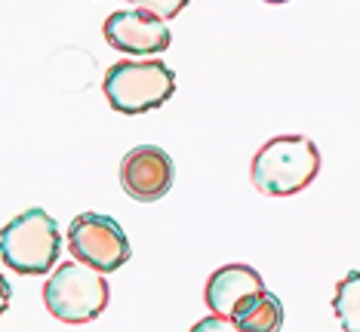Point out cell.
Returning <instances> with one entry per match:
<instances>
[{"label":"cell","instance_id":"6da1fadb","mask_svg":"<svg viewBox=\"0 0 360 332\" xmlns=\"http://www.w3.org/2000/svg\"><path fill=\"white\" fill-rule=\"evenodd\" d=\"M321 173V151L308 135H277L252 157L250 179L268 197H292Z\"/></svg>","mask_w":360,"mask_h":332},{"label":"cell","instance_id":"7a4b0ae2","mask_svg":"<svg viewBox=\"0 0 360 332\" xmlns=\"http://www.w3.org/2000/svg\"><path fill=\"white\" fill-rule=\"evenodd\" d=\"M62 253L59 225L44 209H25L0 228V258L19 277H44Z\"/></svg>","mask_w":360,"mask_h":332},{"label":"cell","instance_id":"3957f363","mask_svg":"<svg viewBox=\"0 0 360 332\" xmlns=\"http://www.w3.org/2000/svg\"><path fill=\"white\" fill-rule=\"evenodd\" d=\"M105 99L117 114H148L173 99L176 74L163 59H120L105 71Z\"/></svg>","mask_w":360,"mask_h":332},{"label":"cell","instance_id":"277c9868","mask_svg":"<svg viewBox=\"0 0 360 332\" xmlns=\"http://www.w3.org/2000/svg\"><path fill=\"white\" fill-rule=\"evenodd\" d=\"M111 289L108 280L99 271H93L84 262H65L44 286V305L56 320L68 326H84L96 320L108 307Z\"/></svg>","mask_w":360,"mask_h":332},{"label":"cell","instance_id":"5b68a950","mask_svg":"<svg viewBox=\"0 0 360 332\" xmlns=\"http://www.w3.org/2000/svg\"><path fill=\"white\" fill-rule=\"evenodd\" d=\"M68 253L99 274H114L133 255L124 228L111 215L84 213L68 225Z\"/></svg>","mask_w":360,"mask_h":332},{"label":"cell","instance_id":"8992f818","mask_svg":"<svg viewBox=\"0 0 360 332\" xmlns=\"http://www.w3.org/2000/svg\"><path fill=\"white\" fill-rule=\"evenodd\" d=\"M105 44L124 55H158L173 44L167 22L145 10H117L102 25Z\"/></svg>","mask_w":360,"mask_h":332},{"label":"cell","instance_id":"52a82bcc","mask_svg":"<svg viewBox=\"0 0 360 332\" xmlns=\"http://www.w3.org/2000/svg\"><path fill=\"white\" fill-rule=\"evenodd\" d=\"M173 179H176L173 157L163 148H158V145H139L120 164V185L139 204L160 200L163 194L173 188Z\"/></svg>","mask_w":360,"mask_h":332},{"label":"cell","instance_id":"ba28073f","mask_svg":"<svg viewBox=\"0 0 360 332\" xmlns=\"http://www.w3.org/2000/svg\"><path fill=\"white\" fill-rule=\"evenodd\" d=\"M262 289H265V283H262V274L256 268H250V265H225V268L212 271L203 298H207V307L216 317L234 320L250 305V298L262 293Z\"/></svg>","mask_w":360,"mask_h":332},{"label":"cell","instance_id":"9c48e42d","mask_svg":"<svg viewBox=\"0 0 360 332\" xmlns=\"http://www.w3.org/2000/svg\"><path fill=\"white\" fill-rule=\"evenodd\" d=\"M237 332H277L283 326V305L268 289H262L250 298V305L231 320Z\"/></svg>","mask_w":360,"mask_h":332},{"label":"cell","instance_id":"30bf717a","mask_svg":"<svg viewBox=\"0 0 360 332\" xmlns=\"http://www.w3.org/2000/svg\"><path fill=\"white\" fill-rule=\"evenodd\" d=\"M357 277L360 274L357 271H351L345 280L339 283V289H335V314H339V320H342V326H345L348 332H354L357 329Z\"/></svg>","mask_w":360,"mask_h":332},{"label":"cell","instance_id":"8fae6325","mask_svg":"<svg viewBox=\"0 0 360 332\" xmlns=\"http://www.w3.org/2000/svg\"><path fill=\"white\" fill-rule=\"evenodd\" d=\"M124 4L158 15V19H163V22H169V19H176V15L185 10L188 0H124Z\"/></svg>","mask_w":360,"mask_h":332},{"label":"cell","instance_id":"7c38bea8","mask_svg":"<svg viewBox=\"0 0 360 332\" xmlns=\"http://www.w3.org/2000/svg\"><path fill=\"white\" fill-rule=\"evenodd\" d=\"M203 329H231V320H222V317L212 314L210 320H200L198 326H194V332H203Z\"/></svg>","mask_w":360,"mask_h":332},{"label":"cell","instance_id":"4fadbf2b","mask_svg":"<svg viewBox=\"0 0 360 332\" xmlns=\"http://www.w3.org/2000/svg\"><path fill=\"white\" fill-rule=\"evenodd\" d=\"M10 302H13V286H10V280H6V277H0V317L6 314Z\"/></svg>","mask_w":360,"mask_h":332},{"label":"cell","instance_id":"5bb4252c","mask_svg":"<svg viewBox=\"0 0 360 332\" xmlns=\"http://www.w3.org/2000/svg\"><path fill=\"white\" fill-rule=\"evenodd\" d=\"M262 4H271V6H283V4H290V0H262Z\"/></svg>","mask_w":360,"mask_h":332}]
</instances>
